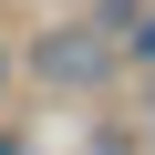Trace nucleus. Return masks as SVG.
Returning a JSON list of instances; mask_svg holds the SVG:
<instances>
[{
  "instance_id": "1",
  "label": "nucleus",
  "mask_w": 155,
  "mask_h": 155,
  "mask_svg": "<svg viewBox=\"0 0 155 155\" xmlns=\"http://www.w3.org/2000/svg\"><path fill=\"white\" fill-rule=\"evenodd\" d=\"M114 52H124V41H114L104 21H62V31L31 41V72H41V83H62V93H93L104 72H114Z\"/></svg>"
},
{
  "instance_id": "2",
  "label": "nucleus",
  "mask_w": 155,
  "mask_h": 155,
  "mask_svg": "<svg viewBox=\"0 0 155 155\" xmlns=\"http://www.w3.org/2000/svg\"><path fill=\"white\" fill-rule=\"evenodd\" d=\"M124 52H134V62H155V0L134 11V31H124Z\"/></svg>"
},
{
  "instance_id": "3",
  "label": "nucleus",
  "mask_w": 155,
  "mask_h": 155,
  "mask_svg": "<svg viewBox=\"0 0 155 155\" xmlns=\"http://www.w3.org/2000/svg\"><path fill=\"white\" fill-rule=\"evenodd\" d=\"M0 155H21V134H11V124H0Z\"/></svg>"
},
{
  "instance_id": "4",
  "label": "nucleus",
  "mask_w": 155,
  "mask_h": 155,
  "mask_svg": "<svg viewBox=\"0 0 155 155\" xmlns=\"http://www.w3.org/2000/svg\"><path fill=\"white\" fill-rule=\"evenodd\" d=\"M0 83H11V52H0Z\"/></svg>"
}]
</instances>
